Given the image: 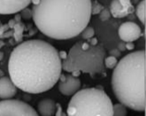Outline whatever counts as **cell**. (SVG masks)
Wrapping results in <instances>:
<instances>
[{
    "label": "cell",
    "instance_id": "6da1fadb",
    "mask_svg": "<svg viewBox=\"0 0 146 116\" xmlns=\"http://www.w3.org/2000/svg\"><path fill=\"white\" fill-rule=\"evenodd\" d=\"M62 70L58 50L40 40L19 44L11 52L8 63L12 81L21 90L32 94L50 90L59 81Z\"/></svg>",
    "mask_w": 146,
    "mask_h": 116
},
{
    "label": "cell",
    "instance_id": "7a4b0ae2",
    "mask_svg": "<svg viewBox=\"0 0 146 116\" xmlns=\"http://www.w3.org/2000/svg\"><path fill=\"white\" fill-rule=\"evenodd\" d=\"M91 0H40L33 6L32 17L47 37L67 40L82 33L91 18Z\"/></svg>",
    "mask_w": 146,
    "mask_h": 116
},
{
    "label": "cell",
    "instance_id": "3957f363",
    "mask_svg": "<svg viewBox=\"0 0 146 116\" xmlns=\"http://www.w3.org/2000/svg\"><path fill=\"white\" fill-rule=\"evenodd\" d=\"M145 51L137 50L121 58L112 74V88L116 98L137 112L145 111Z\"/></svg>",
    "mask_w": 146,
    "mask_h": 116
},
{
    "label": "cell",
    "instance_id": "277c9868",
    "mask_svg": "<svg viewBox=\"0 0 146 116\" xmlns=\"http://www.w3.org/2000/svg\"><path fill=\"white\" fill-rule=\"evenodd\" d=\"M69 116H112L113 105L102 88H88L75 93L69 103Z\"/></svg>",
    "mask_w": 146,
    "mask_h": 116
},
{
    "label": "cell",
    "instance_id": "5b68a950",
    "mask_svg": "<svg viewBox=\"0 0 146 116\" xmlns=\"http://www.w3.org/2000/svg\"><path fill=\"white\" fill-rule=\"evenodd\" d=\"M105 56L106 51L101 45H91L87 49L84 50L80 42L70 48L66 59L62 62V69L69 72L82 71L89 73L91 76L96 74H104L106 72L104 63Z\"/></svg>",
    "mask_w": 146,
    "mask_h": 116
},
{
    "label": "cell",
    "instance_id": "8992f818",
    "mask_svg": "<svg viewBox=\"0 0 146 116\" xmlns=\"http://www.w3.org/2000/svg\"><path fill=\"white\" fill-rule=\"evenodd\" d=\"M38 115L33 106L22 101L7 99L0 101V116H38Z\"/></svg>",
    "mask_w": 146,
    "mask_h": 116
},
{
    "label": "cell",
    "instance_id": "52a82bcc",
    "mask_svg": "<svg viewBox=\"0 0 146 116\" xmlns=\"http://www.w3.org/2000/svg\"><path fill=\"white\" fill-rule=\"evenodd\" d=\"M118 35L123 42H133L140 38L142 30L137 24L129 21L122 23L120 26Z\"/></svg>",
    "mask_w": 146,
    "mask_h": 116
},
{
    "label": "cell",
    "instance_id": "ba28073f",
    "mask_svg": "<svg viewBox=\"0 0 146 116\" xmlns=\"http://www.w3.org/2000/svg\"><path fill=\"white\" fill-rule=\"evenodd\" d=\"M31 3V0H0V14L9 15L19 13Z\"/></svg>",
    "mask_w": 146,
    "mask_h": 116
},
{
    "label": "cell",
    "instance_id": "9c48e42d",
    "mask_svg": "<svg viewBox=\"0 0 146 116\" xmlns=\"http://www.w3.org/2000/svg\"><path fill=\"white\" fill-rule=\"evenodd\" d=\"M135 7L130 0H113L110 6V13L114 18H121L133 14Z\"/></svg>",
    "mask_w": 146,
    "mask_h": 116
},
{
    "label": "cell",
    "instance_id": "30bf717a",
    "mask_svg": "<svg viewBox=\"0 0 146 116\" xmlns=\"http://www.w3.org/2000/svg\"><path fill=\"white\" fill-rule=\"evenodd\" d=\"M81 87V81L78 77H74L72 75H65L64 81H60L58 88L63 95L70 96H72L80 90Z\"/></svg>",
    "mask_w": 146,
    "mask_h": 116
},
{
    "label": "cell",
    "instance_id": "8fae6325",
    "mask_svg": "<svg viewBox=\"0 0 146 116\" xmlns=\"http://www.w3.org/2000/svg\"><path fill=\"white\" fill-rule=\"evenodd\" d=\"M17 93V87L8 77L0 78V98L2 100L11 99Z\"/></svg>",
    "mask_w": 146,
    "mask_h": 116
},
{
    "label": "cell",
    "instance_id": "7c38bea8",
    "mask_svg": "<svg viewBox=\"0 0 146 116\" xmlns=\"http://www.w3.org/2000/svg\"><path fill=\"white\" fill-rule=\"evenodd\" d=\"M54 101L46 98L41 100L38 104V111L40 115L43 116H52L55 115L56 106Z\"/></svg>",
    "mask_w": 146,
    "mask_h": 116
},
{
    "label": "cell",
    "instance_id": "4fadbf2b",
    "mask_svg": "<svg viewBox=\"0 0 146 116\" xmlns=\"http://www.w3.org/2000/svg\"><path fill=\"white\" fill-rule=\"evenodd\" d=\"M21 17L20 14H17L14 17V19L16 21L15 25H14L13 28H14V34L13 36H14V38H15V40L16 42H20L21 40H22L23 38V32L24 30V26L23 24L21 23Z\"/></svg>",
    "mask_w": 146,
    "mask_h": 116
},
{
    "label": "cell",
    "instance_id": "5bb4252c",
    "mask_svg": "<svg viewBox=\"0 0 146 116\" xmlns=\"http://www.w3.org/2000/svg\"><path fill=\"white\" fill-rule=\"evenodd\" d=\"M136 14L138 18L143 25H145V0H142L138 4L136 9Z\"/></svg>",
    "mask_w": 146,
    "mask_h": 116
},
{
    "label": "cell",
    "instance_id": "9a60e30c",
    "mask_svg": "<svg viewBox=\"0 0 146 116\" xmlns=\"http://www.w3.org/2000/svg\"><path fill=\"white\" fill-rule=\"evenodd\" d=\"M127 107L121 103H116L113 105V115L125 116L127 114Z\"/></svg>",
    "mask_w": 146,
    "mask_h": 116
},
{
    "label": "cell",
    "instance_id": "2e32d148",
    "mask_svg": "<svg viewBox=\"0 0 146 116\" xmlns=\"http://www.w3.org/2000/svg\"><path fill=\"white\" fill-rule=\"evenodd\" d=\"M104 9V6L96 0H94L91 3V15H96L101 13Z\"/></svg>",
    "mask_w": 146,
    "mask_h": 116
},
{
    "label": "cell",
    "instance_id": "e0dca14e",
    "mask_svg": "<svg viewBox=\"0 0 146 116\" xmlns=\"http://www.w3.org/2000/svg\"><path fill=\"white\" fill-rule=\"evenodd\" d=\"M104 62H105V67L107 69H113L116 67V64L118 63V60L116 59V57L110 55V56H108L106 58Z\"/></svg>",
    "mask_w": 146,
    "mask_h": 116
},
{
    "label": "cell",
    "instance_id": "ac0fdd59",
    "mask_svg": "<svg viewBox=\"0 0 146 116\" xmlns=\"http://www.w3.org/2000/svg\"><path fill=\"white\" fill-rule=\"evenodd\" d=\"M82 37L84 40H89L94 35V30L91 26H86L82 32Z\"/></svg>",
    "mask_w": 146,
    "mask_h": 116
},
{
    "label": "cell",
    "instance_id": "d6986e66",
    "mask_svg": "<svg viewBox=\"0 0 146 116\" xmlns=\"http://www.w3.org/2000/svg\"><path fill=\"white\" fill-rule=\"evenodd\" d=\"M100 14V18L101 20L103 21L108 20V19L110 18L111 15L110 11H109L108 9H105V8L102 10L101 13Z\"/></svg>",
    "mask_w": 146,
    "mask_h": 116
},
{
    "label": "cell",
    "instance_id": "ffe728a7",
    "mask_svg": "<svg viewBox=\"0 0 146 116\" xmlns=\"http://www.w3.org/2000/svg\"><path fill=\"white\" fill-rule=\"evenodd\" d=\"M21 17H22L23 19H29L31 17H32V11H31L30 9L28 8H25L23 9L22 11H21Z\"/></svg>",
    "mask_w": 146,
    "mask_h": 116
},
{
    "label": "cell",
    "instance_id": "44dd1931",
    "mask_svg": "<svg viewBox=\"0 0 146 116\" xmlns=\"http://www.w3.org/2000/svg\"><path fill=\"white\" fill-rule=\"evenodd\" d=\"M56 112H55V115H58V116H60V115H66V113H64L62 111V107L61 106L59 103H56Z\"/></svg>",
    "mask_w": 146,
    "mask_h": 116
},
{
    "label": "cell",
    "instance_id": "7402d4cb",
    "mask_svg": "<svg viewBox=\"0 0 146 116\" xmlns=\"http://www.w3.org/2000/svg\"><path fill=\"white\" fill-rule=\"evenodd\" d=\"M109 54H110V55H112V56H114L117 58L120 56L121 52L118 49H113L111 50V51L109 52Z\"/></svg>",
    "mask_w": 146,
    "mask_h": 116
},
{
    "label": "cell",
    "instance_id": "603a6c76",
    "mask_svg": "<svg viewBox=\"0 0 146 116\" xmlns=\"http://www.w3.org/2000/svg\"><path fill=\"white\" fill-rule=\"evenodd\" d=\"M125 45V48L129 50H132L135 48V45L133 44V42H127Z\"/></svg>",
    "mask_w": 146,
    "mask_h": 116
},
{
    "label": "cell",
    "instance_id": "cb8c5ba5",
    "mask_svg": "<svg viewBox=\"0 0 146 116\" xmlns=\"http://www.w3.org/2000/svg\"><path fill=\"white\" fill-rule=\"evenodd\" d=\"M118 50H120V52L125 51V50H126L125 45V44H124L123 42L119 43V45H118Z\"/></svg>",
    "mask_w": 146,
    "mask_h": 116
},
{
    "label": "cell",
    "instance_id": "d4e9b609",
    "mask_svg": "<svg viewBox=\"0 0 146 116\" xmlns=\"http://www.w3.org/2000/svg\"><path fill=\"white\" fill-rule=\"evenodd\" d=\"M89 43L92 45H96L98 44V40L96 38H91L89 40Z\"/></svg>",
    "mask_w": 146,
    "mask_h": 116
},
{
    "label": "cell",
    "instance_id": "484cf974",
    "mask_svg": "<svg viewBox=\"0 0 146 116\" xmlns=\"http://www.w3.org/2000/svg\"><path fill=\"white\" fill-rule=\"evenodd\" d=\"M59 55H60L61 59H66V57L67 56V54L65 51H61L59 52Z\"/></svg>",
    "mask_w": 146,
    "mask_h": 116
},
{
    "label": "cell",
    "instance_id": "4316f807",
    "mask_svg": "<svg viewBox=\"0 0 146 116\" xmlns=\"http://www.w3.org/2000/svg\"><path fill=\"white\" fill-rule=\"evenodd\" d=\"M81 74V71H74L72 72V76H73L74 77H78L80 76Z\"/></svg>",
    "mask_w": 146,
    "mask_h": 116
},
{
    "label": "cell",
    "instance_id": "83f0119b",
    "mask_svg": "<svg viewBox=\"0 0 146 116\" xmlns=\"http://www.w3.org/2000/svg\"><path fill=\"white\" fill-rule=\"evenodd\" d=\"M40 0H31V3H33V5H38L40 3Z\"/></svg>",
    "mask_w": 146,
    "mask_h": 116
},
{
    "label": "cell",
    "instance_id": "f1b7e54d",
    "mask_svg": "<svg viewBox=\"0 0 146 116\" xmlns=\"http://www.w3.org/2000/svg\"><path fill=\"white\" fill-rule=\"evenodd\" d=\"M3 56H4L3 53L2 52H0V61H1V60L3 59Z\"/></svg>",
    "mask_w": 146,
    "mask_h": 116
},
{
    "label": "cell",
    "instance_id": "f546056e",
    "mask_svg": "<svg viewBox=\"0 0 146 116\" xmlns=\"http://www.w3.org/2000/svg\"><path fill=\"white\" fill-rule=\"evenodd\" d=\"M5 45V43L3 42H2L1 41H0V48L3 47V46Z\"/></svg>",
    "mask_w": 146,
    "mask_h": 116
}]
</instances>
